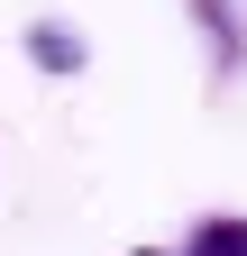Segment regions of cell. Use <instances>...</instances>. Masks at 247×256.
<instances>
[{"instance_id":"3","label":"cell","mask_w":247,"mask_h":256,"mask_svg":"<svg viewBox=\"0 0 247 256\" xmlns=\"http://www.w3.org/2000/svg\"><path fill=\"white\" fill-rule=\"evenodd\" d=\"M138 256H165V247H138Z\"/></svg>"},{"instance_id":"2","label":"cell","mask_w":247,"mask_h":256,"mask_svg":"<svg viewBox=\"0 0 247 256\" xmlns=\"http://www.w3.org/2000/svg\"><path fill=\"white\" fill-rule=\"evenodd\" d=\"M192 256H247V220H202V229H192Z\"/></svg>"},{"instance_id":"1","label":"cell","mask_w":247,"mask_h":256,"mask_svg":"<svg viewBox=\"0 0 247 256\" xmlns=\"http://www.w3.org/2000/svg\"><path fill=\"white\" fill-rule=\"evenodd\" d=\"M28 55H37L46 74H74V64H82V37H64V28H28Z\"/></svg>"}]
</instances>
